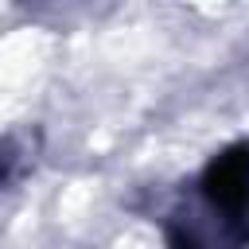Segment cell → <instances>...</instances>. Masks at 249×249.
Wrapping results in <instances>:
<instances>
[{"mask_svg":"<svg viewBox=\"0 0 249 249\" xmlns=\"http://www.w3.org/2000/svg\"><path fill=\"white\" fill-rule=\"evenodd\" d=\"M202 195L230 226H241V237L249 241V144H233L206 163Z\"/></svg>","mask_w":249,"mask_h":249,"instance_id":"obj_1","label":"cell"},{"mask_svg":"<svg viewBox=\"0 0 249 249\" xmlns=\"http://www.w3.org/2000/svg\"><path fill=\"white\" fill-rule=\"evenodd\" d=\"M171 249H202V241H198L191 230H183V226H171Z\"/></svg>","mask_w":249,"mask_h":249,"instance_id":"obj_2","label":"cell"}]
</instances>
